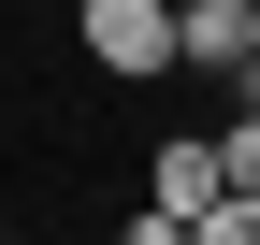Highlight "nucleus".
<instances>
[{
  "instance_id": "obj_1",
  "label": "nucleus",
  "mask_w": 260,
  "mask_h": 245,
  "mask_svg": "<svg viewBox=\"0 0 260 245\" xmlns=\"http://www.w3.org/2000/svg\"><path fill=\"white\" fill-rule=\"evenodd\" d=\"M73 44H87V72L145 87V72H174V0H87V15H73Z\"/></svg>"
},
{
  "instance_id": "obj_2",
  "label": "nucleus",
  "mask_w": 260,
  "mask_h": 245,
  "mask_svg": "<svg viewBox=\"0 0 260 245\" xmlns=\"http://www.w3.org/2000/svg\"><path fill=\"white\" fill-rule=\"evenodd\" d=\"M145 202H159V217H188V231H203L217 202H232V173H217V130H174V144H159V173H145Z\"/></svg>"
},
{
  "instance_id": "obj_6",
  "label": "nucleus",
  "mask_w": 260,
  "mask_h": 245,
  "mask_svg": "<svg viewBox=\"0 0 260 245\" xmlns=\"http://www.w3.org/2000/svg\"><path fill=\"white\" fill-rule=\"evenodd\" d=\"M116 245H188V217H159V202H145V217H130Z\"/></svg>"
},
{
  "instance_id": "obj_4",
  "label": "nucleus",
  "mask_w": 260,
  "mask_h": 245,
  "mask_svg": "<svg viewBox=\"0 0 260 245\" xmlns=\"http://www.w3.org/2000/svg\"><path fill=\"white\" fill-rule=\"evenodd\" d=\"M217 173L260 202V101H232V115H217Z\"/></svg>"
},
{
  "instance_id": "obj_8",
  "label": "nucleus",
  "mask_w": 260,
  "mask_h": 245,
  "mask_svg": "<svg viewBox=\"0 0 260 245\" xmlns=\"http://www.w3.org/2000/svg\"><path fill=\"white\" fill-rule=\"evenodd\" d=\"M0 245H15V231H0Z\"/></svg>"
},
{
  "instance_id": "obj_5",
  "label": "nucleus",
  "mask_w": 260,
  "mask_h": 245,
  "mask_svg": "<svg viewBox=\"0 0 260 245\" xmlns=\"http://www.w3.org/2000/svg\"><path fill=\"white\" fill-rule=\"evenodd\" d=\"M188 245H260V202L232 188V202H217V217H203V231H188Z\"/></svg>"
},
{
  "instance_id": "obj_3",
  "label": "nucleus",
  "mask_w": 260,
  "mask_h": 245,
  "mask_svg": "<svg viewBox=\"0 0 260 245\" xmlns=\"http://www.w3.org/2000/svg\"><path fill=\"white\" fill-rule=\"evenodd\" d=\"M246 15H260V0H174V72H217V87H232L246 72Z\"/></svg>"
},
{
  "instance_id": "obj_7",
  "label": "nucleus",
  "mask_w": 260,
  "mask_h": 245,
  "mask_svg": "<svg viewBox=\"0 0 260 245\" xmlns=\"http://www.w3.org/2000/svg\"><path fill=\"white\" fill-rule=\"evenodd\" d=\"M232 101H260V15H246V72H232Z\"/></svg>"
}]
</instances>
